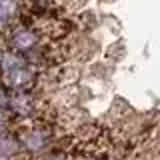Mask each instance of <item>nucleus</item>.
Instances as JSON below:
<instances>
[{
	"instance_id": "nucleus-1",
	"label": "nucleus",
	"mask_w": 160,
	"mask_h": 160,
	"mask_svg": "<svg viewBox=\"0 0 160 160\" xmlns=\"http://www.w3.org/2000/svg\"><path fill=\"white\" fill-rule=\"evenodd\" d=\"M12 44L18 50H28L36 44V34H34L32 30H18L12 36Z\"/></svg>"
}]
</instances>
